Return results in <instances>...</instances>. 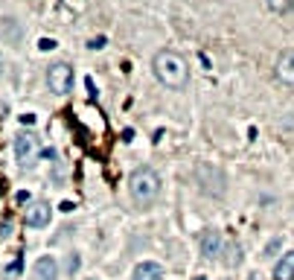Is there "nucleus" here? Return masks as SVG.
Returning a JSON list of instances; mask_svg holds the SVG:
<instances>
[{
  "label": "nucleus",
  "instance_id": "7",
  "mask_svg": "<svg viewBox=\"0 0 294 280\" xmlns=\"http://www.w3.org/2000/svg\"><path fill=\"white\" fill-rule=\"evenodd\" d=\"M224 248V236L215 231V228H210V231H204L201 234V254H204L207 260H213V257H219Z\"/></svg>",
  "mask_w": 294,
  "mask_h": 280
},
{
  "label": "nucleus",
  "instance_id": "6",
  "mask_svg": "<svg viewBox=\"0 0 294 280\" xmlns=\"http://www.w3.org/2000/svg\"><path fill=\"white\" fill-rule=\"evenodd\" d=\"M50 219H53V208L47 204V201H32L27 208V225L29 228H47L50 225Z\"/></svg>",
  "mask_w": 294,
  "mask_h": 280
},
{
  "label": "nucleus",
  "instance_id": "12",
  "mask_svg": "<svg viewBox=\"0 0 294 280\" xmlns=\"http://www.w3.org/2000/svg\"><path fill=\"white\" fill-rule=\"evenodd\" d=\"M265 9L271 15H288L294 12V0H265Z\"/></svg>",
  "mask_w": 294,
  "mask_h": 280
},
{
  "label": "nucleus",
  "instance_id": "1",
  "mask_svg": "<svg viewBox=\"0 0 294 280\" xmlns=\"http://www.w3.org/2000/svg\"><path fill=\"white\" fill-rule=\"evenodd\" d=\"M152 73L166 90H184L189 85V62L178 50H161L152 59Z\"/></svg>",
  "mask_w": 294,
  "mask_h": 280
},
{
  "label": "nucleus",
  "instance_id": "2",
  "mask_svg": "<svg viewBox=\"0 0 294 280\" xmlns=\"http://www.w3.org/2000/svg\"><path fill=\"white\" fill-rule=\"evenodd\" d=\"M161 190H163V181L152 166H137V170L128 175V196H131V201L137 208L154 204L158 196H161Z\"/></svg>",
  "mask_w": 294,
  "mask_h": 280
},
{
  "label": "nucleus",
  "instance_id": "5",
  "mask_svg": "<svg viewBox=\"0 0 294 280\" xmlns=\"http://www.w3.org/2000/svg\"><path fill=\"white\" fill-rule=\"evenodd\" d=\"M274 79L283 85V88L294 90V47H285L283 53L277 55L274 62Z\"/></svg>",
  "mask_w": 294,
  "mask_h": 280
},
{
  "label": "nucleus",
  "instance_id": "3",
  "mask_svg": "<svg viewBox=\"0 0 294 280\" xmlns=\"http://www.w3.org/2000/svg\"><path fill=\"white\" fill-rule=\"evenodd\" d=\"M73 82H76V70H73L70 62H55L47 67V88L64 97V94H70L73 90Z\"/></svg>",
  "mask_w": 294,
  "mask_h": 280
},
{
  "label": "nucleus",
  "instance_id": "8",
  "mask_svg": "<svg viewBox=\"0 0 294 280\" xmlns=\"http://www.w3.org/2000/svg\"><path fill=\"white\" fill-rule=\"evenodd\" d=\"M32 280H58L55 257H38L35 266H32Z\"/></svg>",
  "mask_w": 294,
  "mask_h": 280
},
{
  "label": "nucleus",
  "instance_id": "4",
  "mask_svg": "<svg viewBox=\"0 0 294 280\" xmlns=\"http://www.w3.org/2000/svg\"><path fill=\"white\" fill-rule=\"evenodd\" d=\"M15 158H18V163L24 170H29L41 158V143H38V137L32 132H21L15 137Z\"/></svg>",
  "mask_w": 294,
  "mask_h": 280
},
{
  "label": "nucleus",
  "instance_id": "14",
  "mask_svg": "<svg viewBox=\"0 0 294 280\" xmlns=\"http://www.w3.org/2000/svg\"><path fill=\"white\" fill-rule=\"evenodd\" d=\"M248 280H265V277H262V274H259V271H253V274H250Z\"/></svg>",
  "mask_w": 294,
  "mask_h": 280
},
{
  "label": "nucleus",
  "instance_id": "11",
  "mask_svg": "<svg viewBox=\"0 0 294 280\" xmlns=\"http://www.w3.org/2000/svg\"><path fill=\"white\" fill-rule=\"evenodd\" d=\"M222 254H224V266H230V269H236L242 263V248L236 242H224Z\"/></svg>",
  "mask_w": 294,
  "mask_h": 280
},
{
  "label": "nucleus",
  "instance_id": "10",
  "mask_svg": "<svg viewBox=\"0 0 294 280\" xmlns=\"http://www.w3.org/2000/svg\"><path fill=\"white\" fill-rule=\"evenodd\" d=\"M274 280H294V251H285L274 263Z\"/></svg>",
  "mask_w": 294,
  "mask_h": 280
},
{
  "label": "nucleus",
  "instance_id": "13",
  "mask_svg": "<svg viewBox=\"0 0 294 280\" xmlns=\"http://www.w3.org/2000/svg\"><path fill=\"white\" fill-rule=\"evenodd\" d=\"M277 248H280V239H274V242H271V245H268V248H265V257H271V254H274Z\"/></svg>",
  "mask_w": 294,
  "mask_h": 280
},
{
  "label": "nucleus",
  "instance_id": "16",
  "mask_svg": "<svg viewBox=\"0 0 294 280\" xmlns=\"http://www.w3.org/2000/svg\"><path fill=\"white\" fill-rule=\"evenodd\" d=\"M227 280H230V277H227Z\"/></svg>",
  "mask_w": 294,
  "mask_h": 280
},
{
  "label": "nucleus",
  "instance_id": "15",
  "mask_svg": "<svg viewBox=\"0 0 294 280\" xmlns=\"http://www.w3.org/2000/svg\"><path fill=\"white\" fill-rule=\"evenodd\" d=\"M195 280H204V277H195Z\"/></svg>",
  "mask_w": 294,
  "mask_h": 280
},
{
  "label": "nucleus",
  "instance_id": "9",
  "mask_svg": "<svg viewBox=\"0 0 294 280\" xmlns=\"http://www.w3.org/2000/svg\"><path fill=\"white\" fill-rule=\"evenodd\" d=\"M161 277H163V266L158 260H143L131 271V280H161Z\"/></svg>",
  "mask_w": 294,
  "mask_h": 280
}]
</instances>
